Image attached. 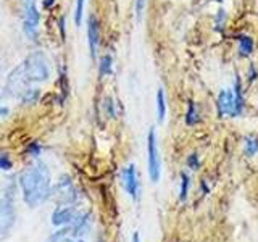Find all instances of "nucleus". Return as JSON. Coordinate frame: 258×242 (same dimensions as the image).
<instances>
[{
	"label": "nucleus",
	"instance_id": "nucleus-1",
	"mask_svg": "<svg viewBox=\"0 0 258 242\" xmlns=\"http://www.w3.org/2000/svg\"><path fill=\"white\" fill-rule=\"evenodd\" d=\"M20 189L23 200L29 207H37L52 197V176L45 163L39 161L20 174Z\"/></svg>",
	"mask_w": 258,
	"mask_h": 242
},
{
	"label": "nucleus",
	"instance_id": "nucleus-2",
	"mask_svg": "<svg viewBox=\"0 0 258 242\" xmlns=\"http://www.w3.org/2000/svg\"><path fill=\"white\" fill-rule=\"evenodd\" d=\"M21 67L24 75L31 84L34 83H44L50 76V70H48V62L42 52H32L26 58L21 62Z\"/></svg>",
	"mask_w": 258,
	"mask_h": 242
},
{
	"label": "nucleus",
	"instance_id": "nucleus-3",
	"mask_svg": "<svg viewBox=\"0 0 258 242\" xmlns=\"http://www.w3.org/2000/svg\"><path fill=\"white\" fill-rule=\"evenodd\" d=\"M52 199L58 205H75L79 199V192L76 189L75 183H73L71 176L61 174L58 181L55 183L52 188Z\"/></svg>",
	"mask_w": 258,
	"mask_h": 242
},
{
	"label": "nucleus",
	"instance_id": "nucleus-4",
	"mask_svg": "<svg viewBox=\"0 0 258 242\" xmlns=\"http://www.w3.org/2000/svg\"><path fill=\"white\" fill-rule=\"evenodd\" d=\"M15 188H7L4 197L0 199V234L7 236L15 226L16 208H15Z\"/></svg>",
	"mask_w": 258,
	"mask_h": 242
},
{
	"label": "nucleus",
	"instance_id": "nucleus-5",
	"mask_svg": "<svg viewBox=\"0 0 258 242\" xmlns=\"http://www.w3.org/2000/svg\"><path fill=\"white\" fill-rule=\"evenodd\" d=\"M147 171L152 183H158L161 176V160H160V150L157 142L155 129H150L147 134Z\"/></svg>",
	"mask_w": 258,
	"mask_h": 242
},
{
	"label": "nucleus",
	"instance_id": "nucleus-6",
	"mask_svg": "<svg viewBox=\"0 0 258 242\" xmlns=\"http://www.w3.org/2000/svg\"><path fill=\"white\" fill-rule=\"evenodd\" d=\"M121 183H123L126 194L133 200L137 202L141 199V181H139V174H137L134 163H129L126 168L121 169Z\"/></svg>",
	"mask_w": 258,
	"mask_h": 242
},
{
	"label": "nucleus",
	"instance_id": "nucleus-7",
	"mask_svg": "<svg viewBox=\"0 0 258 242\" xmlns=\"http://www.w3.org/2000/svg\"><path fill=\"white\" fill-rule=\"evenodd\" d=\"M29 81L23 71L21 63L16 67L15 70L10 71V75L7 76V83H5V91L8 95H15V97H21V94L29 87Z\"/></svg>",
	"mask_w": 258,
	"mask_h": 242
},
{
	"label": "nucleus",
	"instance_id": "nucleus-8",
	"mask_svg": "<svg viewBox=\"0 0 258 242\" xmlns=\"http://www.w3.org/2000/svg\"><path fill=\"white\" fill-rule=\"evenodd\" d=\"M39 21H40V15L37 7L32 2H28V5L24 7V15H23V31L32 40L37 36Z\"/></svg>",
	"mask_w": 258,
	"mask_h": 242
},
{
	"label": "nucleus",
	"instance_id": "nucleus-9",
	"mask_svg": "<svg viewBox=\"0 0 258 242\" xmlns=\"http://www.w3.org/2000/svg\"><path fill=\"white\" fill-rule=\"evenodd\" d=\"M78 210L73 205H56L55 210L52 212L50 221L56 228H63V226H68L73 223V220L76 218Z\"/></svg>",
	"mask_w": 258,
	"mask_h": 242
},
{
	"label": "nucleus",
	"instance_id": "nucleus-10",
	"mask_svg": "<svg viewBox=\"0 0 258 242\" xmlns=\"http://www.w3.org/2000/svg\"><path fill=\"white\" fill-rule=\"evenodd\" d=\"M234 107H236V103H234V91L231 89H224L216 97V113L220 118H224V116H234Z\"/></svg>",
	"mask_w": 258,
	"mask_h": 242
},
{
	"label": "nucleus",
	"instance_id": "nucleus-11",
	"mask_svg": "<svg viewBox=\"0 0 258 242\" xmlns=\"http://www.w3.org/2000/svg\"><path fill=\"white\" fill-rule=\"evenodd\" d=\"M91 223H92V215L89 212H78L76 218L73 220V223L68 226V232L71 237H81L83 234H86L91 228Z\"/></svg>",
	"mask_w": 258,
	"mask_h": 242
},
{
	"label": "nucleus",
	"instance_id": "nucleus-12",
	"mask_svg": "<svg viewBox=\"0 0 258 242\" xmlns=\"http://www.w3.org/2000/svg\"><path fill=\"white\" fill-rule=\"evenodd\" d=\"M87 42H89L91 56L95 60L97 50H99V42H100V28H99V21H97L95 16H91L87 21Z\"/></svg>",
	"mask_w": 258,
	"mask_h": 242
},
{
	"label": "nucleus",
	"instance_id": "nucleus-13",
	"mask_svg": "<svg viewBox=\"0 0 258 242\" xmlns=\"http://www.w3.org/2000/svg\"><path fill=\"white\" fill-rule=\"evenodd\" d=\"M234 40L237 42V52H239V56H248L253 53V39L247 36V34H237L234 37Z\"/></svg>",
	"mask_w": 258,
	"mask_h": 242
},
{
	"label": "nucleus",
	"instance_id": "nucleus-14",
	"mask_svg": "<svg viewBox=\"0 0 258 242\" xmlns=\"http://www.w3.org/2000/svg\"><path fill=\"white\" fill-rule=\"evenodd\" d=\"M185 125L187 126H194V125H197L200 123V111H199V107H197V103L196 102H189L187 103V110H185Z\"/></svg>",
	"mask_w": 258,
	"mask_h": 242
},
{
	"label": "nucleus",
	"instance_id": "nucleus-15",
	"mask_svg": "<svg viewBox=\"0 0 258 242\" xmlns=\"http://www.w3.org/2000/svg\"><path fill=\"white\" fill-rule=\"evenodd\" d=\"M242 149H244L245 157H253L258 153V137L253 134H248L244 137V142H242Z\"/></svg>",
	"mask_w": 258,
	"mask_h": 242
},
{
	"label": "nucleus",
	"instance_id": "nucleus-16",
	"mask_svg": "<svg viewBox=\"0 0 258 242\" xmlns=\"http://www.w3.org/2000/svg\"><path fill=\"white\" fill-rule=\"evenodd\" d=\"M166 118V97L163 89H158L157 91V119L158 123H163Z\"/></svg>",
	"mask_w": 258,
	"mask_h": 242
},
{
	"label": "nucleus",
	"instance_id": "nucleus-17",
	"mask_svg": "<svg viewBox=\"0 0 258 242\" xmlns=\"http://www.w3.org/2000/svg\"><path fill=\"white\" fill-rule=\"evenodd\" d=\"M181 184H179V202L184 204L189 197V189H190V177L187 173H181Z\"/></svg>",
	"mask_w": 258,
	"mask_h": 242
},
{
	"label": "nucleus",
	"instance_id": "nucleus-18",
	"mask_svg": "<svg viewBox=\"0 0 258 242\" xmlns=\"http://www.w3.org/2000/svg\"><path fill=\"white\" fill-rule=\"evenodd\" d=\"M39 97H40V91H39L37 87H28L26 91L21 94L20 100L24 105H26V103L28 105H32V103H36L39 100Z\"/></svg>",
	"mask_w": 258,
	"mask_h": 242
},
{
	"label": "nucleus",
	"instance_id": "nucleus-19",
	"mask_svg": "<svg viewBox=\"0 0 258 242\" xmlns=\"http://www.w3.org/2000/svg\"><path fill=\"white\" fill-rule=\"evenodd\" d=\"M113 71V58L111 55H103L100 58V65H99V73L100 76H108Z\"/></svg>",
	"mask_w": 258,
	"mask_h": 242
},
{
	"label": "nucleus",
	"instance_id": "nucleus-20",
	"mask_svg": "<svg viewBox=\"0 0 258 242\" xmlns=\"http://www.w3.org/2000/svg\"><path fill=\"white\" fill-rule=\"evenodd\" d=\"M76 239L70 236L68 229H63V231H56L53 232L50 237L47 239V242H75Z\"/></svg>",
	"mask_w": 258,
	"mask_h": 242
},
{
	"label": "nucleus",
	"instance_id": "nucleus-21",
	"mask_svg": "<svg viewBox=\"0 0 258 242\" xmlns=\"http://www.w3.org/2000/svg\"><path fill=\"white\" fill-rule=\"evenodd\" d=\"M84 4H86V0H76V7H75V23H76V26H81V21H83Z\"/></svg>",
	"mask_w": 258,
	"mask_h": 242
},
{
	"label": "nucleus",
	"instance_id": "nucleus-22",
	"mask_svg": "<svg viewBox=\"0 0 258 242\" xmlns=\"http://www.w3.org/2000/svg\"><path fill=\"white\" fill-rule=\"evenodd\" d=\"M185 165H187V168H190L192 171H196V169L200 168V158L197 153H190V155L187 157V160H185Z\"/></svg>",
	"mask_w": 258,
	"mask_h": 242
},
{
	"label": "nucleus",
	"instance_id": "nucleus-23",
	"mask_svg": "<svg viewBox=\"0 0 258 242\" xmlns=\"http://www.w3.org/2000/svg\"><path fill=\"white\" fill-rule=\"evenodd\" d=\"M103 110L105 113L110 116V118H115L116 116V111H115V103H113V100L110 99V97H107L103 102Z\"/></svg>",
	"mask_w": 258,
	"mask_h": 242
},
{
	"label": "nucleus",
	"instance_id": "nucleus-24",
	"mask_svg": "<svg viewBox=\"0 0 258 242\" xmlns=\"http://www.w3.org/2000/svg\"><path fill=\"white\" fill-rule=\"evenodd\" d=\"M224 21H226V12L223 10V8H220V10L216 12V18H215V26L216 28H224Z\"/></svg>",
	"mask_w": 258,
	"mask_h": 242
},
{
	"label": "nucleus",
	"instance_id": "nucleus-25",
	"mask_svg": "<svg viewBox=\"0 0 258 242\" xmlns=\"http://www.w3.org/2000/svg\"><path fill=\"white\" fill-rule=\"evenodd\" d=\"M145 5H147V0H136V15L137 18H141L144 10H145Z\"/></svg>",
	"mask_w": 258,
	"mask_h": 242
},
{
	"label": "nucleus",
	"instance_id": "nucleus-26",
	"mask_svg": "<svg viewBox=\"0 0 258 242\" xmlns=\"http://www.w3.org/2000/svg\"><path fill=\"white\" fill-rule=\"evenodd\" d=\"M0 169H5V171L12 169V161L7 155H0Z\"/></svg>",
	"mask_w": 258,
	"mask_h": 242
},
{
	"label": "nucleus",
	"instance_id": "nucleus-27",
	"mask_svg": "<svg viewBox=\"0 0 258 242\" xmlns=\"http://www.w3.org/2000/svg\"><path fill=\"white\" fill-rule=\"evenodd\" d=\"M29 153L32 157H39L40 155V147H39V144H31L29 147H28Z\"/></svg>",
	"mask_w": 258,
	"mask_h": 242
},
{
	"label": "nucleus",
	"instance_id": "nucleus-28",
	"mask_svg": "<svg viewBox=\"0 0 258 242\" xmlns=\"http://www.w3.org/2000/svg\"><path fill=\"white\" fill-rule=\"evenodd\" d=\"M250 78V83H252L253 79H256V71L253 67H250V73H247V79Z\"/></svg>",
	"mask_w": 258,
	"mask_h": 242
},
{
	"label": "nucleus",
	"instance_id": "nucleus-29",
	"mask_svg": "<svg viewBox=\"0 0 258 242\" xmlns=\"http://www.w3.org/2000/svg\"><path fill=\"white\" fill-rule=\"evenodd\" d=\"M131 242H142V239H141V232H139V231H134V232H133Z\"/></svg>",
	"mask_w": 258,
	"mask_h": 242
},
{
	"label": "nucleus",
	"instance_id": "nucleus-30",
	"mask_svg": "<svg viewBox=\"0 0 258 242\" xmlns=\"http://www.w3.org/2000/svg\"><path fill=\"white\" fill-rule=\"evenodd\" d=\"M8 115V108L4 107V105H0V116H7Z\"/></svg>",
	"mask_w": 258,
	"mask_h": 242
},
{
	"label": "nucleus",
	"instance_id": "nucleus-31",
	"mask_svg": "<svg viewBox=\"0 0 258 242\" xmlns=\"http://www.w3.org/2000/svg\"><path fill=\"white\" fill-rule=\"evenodd\" d=\"M53 4H55V0H44V7H47V8L52 7Z\"/></svg>",
	"mask_w": 258,
	"mask_h": 242
},
{
	"label": "nucleus",
	"instance_id": "nucleus-32",
	"mask_svg": "<svg viewBox=\"0 0 258 242\" xmlns=\"http://www.w3.org/2000/svg\"><path fill=\"white\" fill-rule=\"evenodd\" d=\"M213 2H218V4H221V2H223V0H213Z\"/></svg>",
	"mask_w": 258,
	"mask_h": 242
},
{
	"label": "nucleus",
	"instance_id": "nucleus-33",
	"mask_svg": "<svg viewBox=\"0 0 258 242\" xmlns=\"http://www.w3.org/2000/svg\"><path fill=\"white\" fill-rule=\"evenodd\" d=\"M75 242H84V240H81V239H76Z\"/></svg>",
	"mask_w": 258,
	"mask_h": 242
},
{
	"label": "nucleus",
	"instance_id": "nucleus-34",
	"mask_svg": "<svg viewBox=\"0 0 258 242\" xmlns=\"http://www.w3.org/2000/svg\"><path fill=\"white\" fill-rule=\"evenodd\" d=\"M0 97H2V91H0Z\"/></svg>",
	"mask_w": 258,
	"mask_h": 242
}]
</instances>
